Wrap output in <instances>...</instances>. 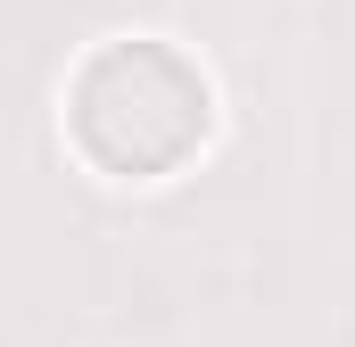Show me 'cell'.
Here are the masks:
<instances>
[{
  "label": "cell",
  "instance_id": "6da1fadb",
  "mask_svg": "<svg viewBox=\"0 0 355 347\" xmlns=\"http://www.w3.org/2000/svg\"><path fill=\"white\" fill-rule=\"evenodd\" d=\"M207 133V83L166 42H107L75 75V141L107 174H166Z\"/></svg>",
  "mask_w": 355,
  "mask_h": 347
}]
</instances>
